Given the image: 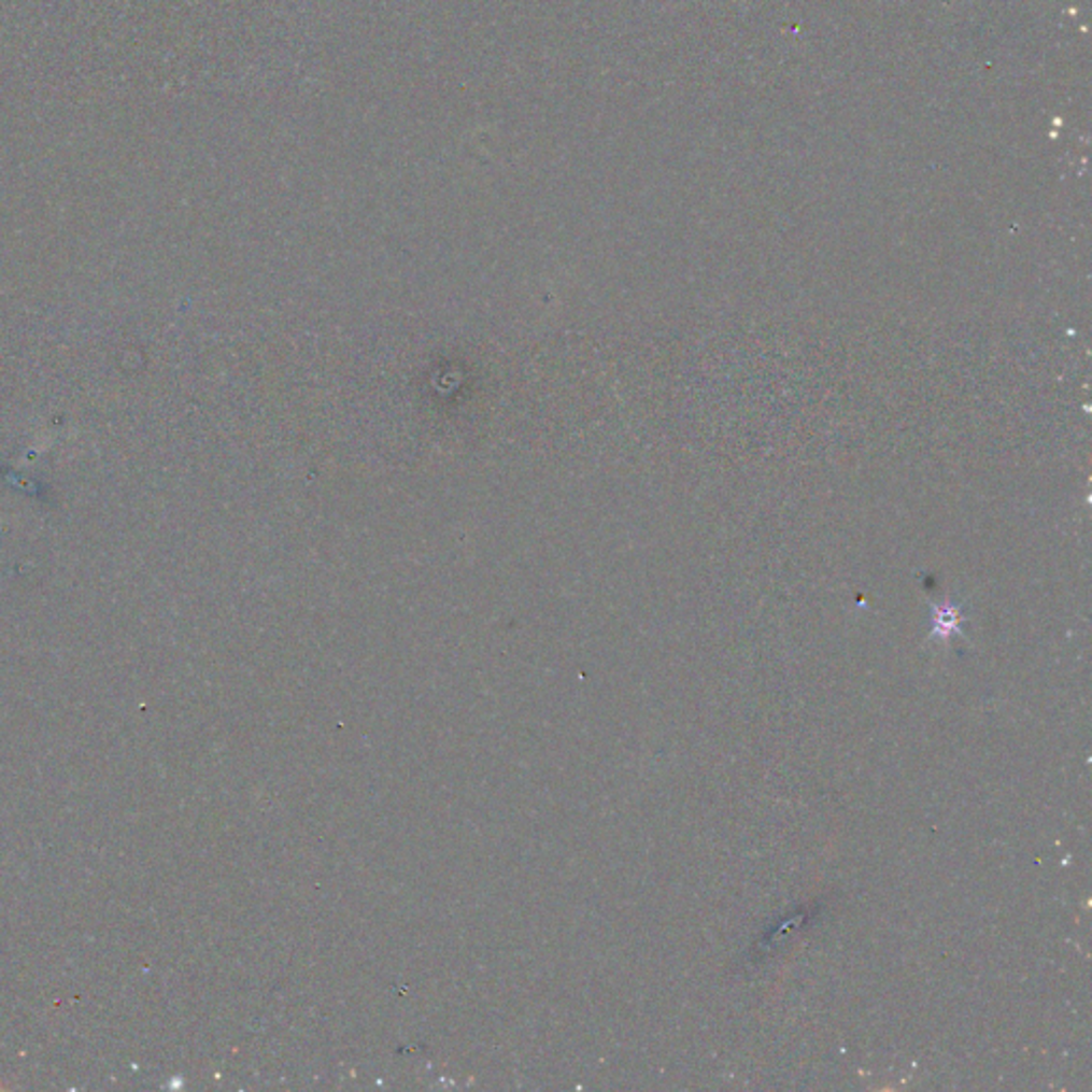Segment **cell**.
Listing matches in <instances>:
<instances>
[{"label": "cell", "instance_id": "6da1fadb", "mask_svg": "<svg viewBox=\"0 0 1092 1092\" xmlns=\"http://www.w3.org/2000/svg\"><path fill=\"white\" fill-rule=\"evenodd\" d=\"M956 614H959V612H956L954 608H950L948 612H941V614L937 616V621H941V627H939V629H941V634H948V629H954V627H956V625H954V623H956Z\"/></svg>", "mask_w": 1092, "mask_h": 1092}]
</instances>
